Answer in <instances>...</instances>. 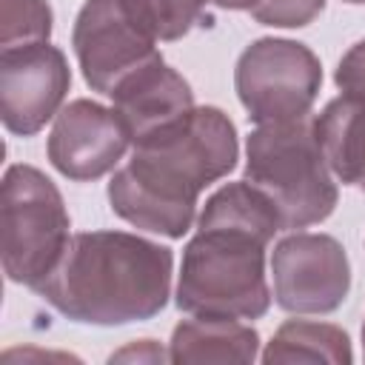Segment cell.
Here are the masks:
<instances>
[{"label":"cell","instance_id":"cell-1","mask_svg":"<svg viewBox=\"0 0 365 365\" xmlns=\"http://www.w3.org/2000/svg\"><path fill=\"white\" fill-rule=\"evenodd\" d=\"M237 131L220 108H191L134 143L131 160L108 182V202L125 222L182 237L197 197L237 165Z\"/></svg>","mask_w":365,"mask_h":365},{"label":"cell","instance_id":"cell-2","mask_svg":"<svg viewBox=\"0 0 365 365\" xmlns=\"http://www.w3.org/2000/svg\"><path fill=\"white\" fill-rule=\"evenodd\" d=\"M174 257L165 245L125 231L74 234L31 291L74 322L125 325L160 314L171 291Z\"/></svg>","mask_w":365,"mask_h":365},{"label":"cell","instance_id":"cell-3","mask_svg":"<svg viewBox=\"0 0 365 365\" xmlns=\"http://www.w3.org/2000/svg\"><path fill=\"white\" fill-rule=\"evenodd\" d=\"M268 242L251 228L197 222V234L182 251L177 305L194 317H262L271 305L265 282Z\"/></svg>","mask_w":365,"mask_h":365},{"label":"cell","instance_id":"cell-4","mask_svg":"<svg viewBox=\"0 0 365 365\" xmlns=\"http://www.w3.org/2000/svg\"><path fill=\"white\" fill-rule=\"evenodd\" d=\"M245 180L274 202L282 228L322 222L339 197L314 125L305 120L257 125L245 143Z\"/></svg>","mask_w":365,"mask_h":365},{"label":"cell","instance_id":"cell-5","mask_svg":"<svg viewBox=\"0 0 365 365\" xmlns=\"http://www.w3.org/2000/svg\"><path fill=\"white\" fill-rule=\"evenodd\" d=\"M68 211L57 185L31 165H11L0 188V257L11 282L34 288L68 245Z\"/></svg>","mask_w":365,"mask_h":365},{"label":"cell","instance_id":"cell-6","mask_svg":"<svg viewBox=\"0 0 365 365\" xmlns=\"http://www.w3.org/2000/svg\"><path fill=\"white\" fill-rule=\"evenodd\" d=\"M322 83L317 54L294 40L262 37L251 43L234 71L237 97L257 125L302 120Z\"/></svg>","mask_w":365,"mask_h":365},{"label":"cell","instance_id":"cell-7","mask_svg":"<svg viewBox=\"0 0 365 365\" xmlns=\"http://www.w3.org/2000/svg\"><path fill=\"white\" fill-rule=\"evenodd\" d=\"M71 43L86 83L108 94L131 68L157 54L160 40L131 0H86Z\"/></svg>","mask_w":365,"mask_h":365},{"label":"cell","instance_id":"cell-8","mask_svg":"<svg viewBox=\"0 0 365 365\" xmlns=\"http://www.w3.org/2000/svg\"><path fill=\"white\" fill-rule=\"evenodd\" d=\"M274 299L288 314H331L351 288L345 248L328 234H291L271 254Z\"/></svg>","mask_w":365,"mask_h":365},{"label":"cell","instance_id":"cell-9","mask_svg":"<svg viewBox=\"0 0 365 365\" xmlns=\"http://www.w3.org/2000/svg\"><path fill=\"white\" fill-rule=\"evenodd\" d=\"M71 86L60 48L48 40L3 48L0 54V117L11 134L31 137L51 117Z\"/></svg>","mask_w":365,"mask_h":365},{"label":"cell","instance_id":"cell-10","mask_svg":"<svg viewBox=\"0 0 365 365\" xmlns=\"http://www.w3.org/2000/svg\"><path fill=\"white\" fill-rule=\"evenodd\" d=\"M128 143L114 108L94 100H74L54 117L48 160L63 177L86 182L108 174L123 160Z\"/></svg>","mask_w":365,"mask_h":365},{"label":"cell","instance_id":"cell-11","mask_svg":"<svg viewBox=\"0 0 365 365\" xmlns=\"http://www.w3.org/2000/svg\"><path fill=\"white\" fill-rule=\"evenodd\" d=\"M108 97L131 143L143 140L145 134L194 108L191 86L171 66H165L160 51L151 54L137 68H131L108 91Z\"/></svg>","mask_w":365,"mask_h":365},{"label":"cell","instance_id":"cell-12","mask_svg":"<svg viewBox=\"0 0 365 365\" xmlns=\"http://www.w3.org/2000/svg\"><path fill=\"white\" fill-rule=\"evenodd\" d=\"M314 134L334 177L365 191V94L342 91L331 100L314 120Z\"/></svg>","mask_w":365,"mask_h":365},{"label":"cell","instance_id":"cell-13","mask_svg":"<svg viewBox=\"0 0 365 365\" xmlns=\"http://www.w3.org/2000/svg\"><path fill=\"white\" fill-rule=\"evenodd\" d=\"M259 336L251 325L225 317H194L174 328L171 362H251Z\"/></svg>","mask_w":365,"mask_h":365},{"label":"cell","instance_id":"cell-14","mask_svg":"<svg viewBox=\"0 0 365 365\" xmlns=\"http://www.w3.org/2000/svg\"><path fill=\"white\" fill-rule=\"evenodd\" d=\"M351 342L348 334L328 322H308V319H291L279 325L274 339L268 342L262 362H351Z\"/></svg>","mask_w":365,"mask_h":365},{"label":"cell","instance_id":"cell-15","mask_svg":"<svg viewBox=\"0 0 365 365\" xmlns=\"http://www.w3.org/2000/svg\"><path fill=\"white\" fill-rule=\"evenodd\" d=\"M51 9L46 0H0V43L3 48L48 40Z\"/></svg>","mask_w":365,"mask_h":365},{"label":"cell","instance_id":"cell-16","mask_svg":"<svg viewBox=\"0 0 365 365\" xmlns=\"http://www.w3.org/2000/svg\"><path fill=\"white\" fill-rule=\"evenodd\" d=\"M157 40H180L188 34L208 6V0H131Z\"/></svg>","mask_w":365,"mask_h":365},{"label":"cell","instance_id":"cell-17","mask_svg":"<svg viewBox=\"0 0 365 365\" xmlns=\"http://www.w3.org/2000/svg\"><path fill=\"white\" fill-rule=\"evenodd\" d=\"M322 9H325V0H259L251 9V14L262 26L299 29V26H308Z\"/></svg>","mask_w":365,"mask_h":365},{"label":"cell","instance_id":"cell-18","mask_svg":"<svg viewBox=\"0 0 365 365\" xmlns=\"http://www.w3.org/2000/svg\"><path fill=\"white\" fill-rule=\"evenodd\" d=\"M336 86L348 94H365V40H359L336 68Z\"/></svg>","mask_w":365,"mask_h":365},{"label":"cell","instance_id":"cell-19","mask_svg":"<svg viewBox=\"0 0 365 365\" xmlns=\"http://www.w3.org/2000/svg\"><path fill=\"white\" fill-rule=\"evenodd\" d=\"M108 359H111V362H131V359H137V362H163V359H171V356L163 354L157 342L143 339V342H131V345H125L123 351L111 354Z\"/></svg>","mask_w":365,"mask_h":365},{"label":"cell","instance_id":"cell-20","mask_svg":"<svg viewBox=\"0 0 365 365\" xmlns=\"http://www.w3.org/2000/svg\"><path fill=\"white\" fill-rule=\"evenodd\" d=\"M211 3H217L220 9H248L251 11L259 0H211Z\"/></svg>","mask_w":365,"mask_h":365},{"label":"cell","instance_id":"cell-21","mask_svg":"<svg viewBox=\"0 0 365 365\" xmlns=\"http://www.w3.org/2000/svg\"><path fill=\"white\" fill-rule=\"evenodd\" d=\"M362 345H365V325H362Z\"/></svg>","mask_w":365,"mask_h":365},{"label":"cell","instance_id":"cell-22","mask_svg":"<svg viewBox=\"0 0 365 365\" xmlns=\"http://www.w3.org/2000/svg\"><path fill=\"white\" fill-rule=\"evenodd\" d=\"M345 3H365V0H345Z\"/></svg>","mask_w":365,"mask_h":365}]
</instances>
